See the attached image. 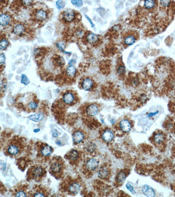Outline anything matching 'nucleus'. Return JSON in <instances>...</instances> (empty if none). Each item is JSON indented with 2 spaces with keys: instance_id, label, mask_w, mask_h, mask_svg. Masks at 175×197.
<instances>
[{
  "instance_id": "1",
  "label": "nucleus",
  "mask_w": 175,
  "mask_h": 197,
  "mask_svg": "<svg viewBox=\"0 0 175 197\" xmlns=\"http://www.w3.org/2000/svg\"><path fill=\"white\" fill-rule=\"evenodd\" d=\"M26 145L27 143L24 137L16 135L7 142L3 148V153L7 156L17 158L24 152Z\"/></svg>"
},
{
  "instance_id": "2",
  "label": "nucleus",
  "mask_w": 175,
  "mask_h": 197,
  "mask_svg": "<svg viewBox=\"0 0 175 197\" xmlns=\"http://www.w3.org/2000/svg\"><path fill=\"white\" fill-rule=\"evenodd\" d=\"M82 184L78 177L68 176L63 178L59 185V190L71 196H75L81 190Z\"/></svg>"
},
{
  "instance_id": "3",
  "label": "nucleus",
  "mask_w": 175,
  "mask_h": 197,
  "mask_svg": "<svg viewBox=\"0 0 175 197\" xmlns=\"http://www.w3.org/2000/svg\"><path fill=\"white\" fill-rule=\"evenodd\" d=\"M15 106L27 113L34 112L38 107L39 100L34 95H26L15 100Z\"/></svg>"
},
{
  "instance_id": "4",
  "label": "nucleus",
  "mask_w": 175,
  "mask_h": 197,
  "mask_svg": "<svg viewBox=\"0 0 175 197\" xmlns=\"http://www.w3.org/2000/svg\"><path fill=\"white\" fill-rule=\"evenodd\" d=\"M66 170V165L63 159L60 156H55L49 161V171L55 179H63Z\"/></svg>"
},
{
  "instance_id": "5",
  "label": "nucleus",
  "mask_w": 175,
  "mask_h": 197,
  "mask_svg": "<svg viewBox=\"0 0 175 197\" xmlns=\"http://www.w3.org/2000/svg\"><path fill=\"white\" fill-rule=\"evenodd\" d=\"M34 150L35 159L39 164H44L50 160V158L54 151L53 148L48 144L40 141L35 143Z\"/></svg>"
},
{
  "instance_id": "6",
  "label": "nucleus",
  "mask_w": 175,
  "mask_h": 197,
  "mask_svg": "<svg viewBox=\"0 0 175 197\" xmlns=\"http://www.w3.org/2000/svg\"><path fill=\"white\" fill-rule=\"evenodd\" d=\"M47 174L45 167L40 164H35L31 166L28 170L26 175V180L29 182H40L46 177Z\"/></svg>"
},
{
  "instance_id": "7",
  "label": "nucleus",
  "mask_w": 175,
  "mask_h": 197,
  "mask_svg": "<svg viewBox=\"0 0 175 197\" xmlns=\"http://www.w3.org/2000/svg\"><path fill=\"white\" fill-rule=\"evenodd\" d=\"M64 157L70 165L74 167H77L81 161L82 155L79 151L72 149L67 153Z\"/></svg>"
},
{
  "instance_id": "8",
  "label": "nucleus",
  "mask_w": 175,
  "mask_h": 197,
  "mask_svg": "<svg viewBox=\"0 0 175 197\" xmlns=\"http://www.w3.org/2000/svg\"><path fill=\"white\" fill-rule=\"evenodd\" d=\"M51 190L47 187L42 185H36L28 192L29 197H48Z\"/></svg>"
},
{
  "instance_id": "9",
  "label": "nucleus",
  "mask_w": 175,
  "mask_h": 197,
  "mask_svg": "<svg viewBox=\"0 0 175 197\" xmlns=\"http://www.w3.org/2000/svg\"><path fill=\"white\" fill-rule=\"evenodd\" d=\"M139 38L138 32L135 30H130L124 33L122 36V42L124 44L127 46H131Z\"/></svg>"
},
{
  "instance_id": "10",
  "label": "nucleus",
  "mask_w": 175,
  "mask_h": 197,
  "mask_svg": "<svg viewBox=\"0 0 175 197\" xmlns=\"http://www.w3.org/2000/svg\"><path fill=\"white\" fill-rule=\"evenodd\" d=\"M28 185L26 183H19L11 190L12 196L15 197L28 196Z\"/></svg>"
},
{
  "instance_id": "11",
  "label": "nucleus",
  "mask_w": 175,
  "mask_h": 197,
  "mask_svg": "<svg viewBox=\"0 0 175 197\" xmlns=\"http://www.w3.org/2000/svg\"><path fill=\"white\" fill-rule=\"evenodd\" d=\"M61 103L66 106H72L77 103L78 98L73 91H68L63 93L61 98Z\"/></svg>"
},
{
  "instance_id": "12",
  "label": "nucleus",
  "mask_w": 175,
  "mask_h": 197,
  "mask_svg": "<svg viewBox=\"0 0 175 197\" xmlns=\"http://www.w3.org/2000/svg\"><path fill=\"white\" fill-rule=\"evenodd\" d=\"M100 162L96 158H90L87 160L82 167V173L85 172H93L98 168Z\"/></svg>"
},
{
  "instance_id": "13",
  "label": "nucleus",
  "mask_w": 175,
  "mask_h": 197,
  "mask_svg": "<svg viewBox=\"0 0 175 197\" xmlns=\"http://www.w3.org/2000/svg\"><path fill=\"white\" fill-rule=\"evenodd\" d=\"M85 39L86 43L92 46H97L102 43V39H100L99 35L90 32L86 33Z\"/></svg>"
},
{
  "instance_id": "14",
  "label": "nucleus",
  "mask_w": 175,
  "mask_h": 197,
  "mask_svg": "<svg viewBox=\"0 0 175 197\" xmlns=\"http://www.w3.org/2000/svg\"><path fill=\"white\" fill-rule=\"evenodd\" d=\"M72 137L74 143L75 145L82 143L86 138L84 131L81 129H77L73 131Z\"/></svg>"
},
{
  "instance_id": "15",
  "label": "nucleus",
  "mask_w": 175,
  "mask_h": 197,
  "mask_svg": "<svg viewBox=\"0 0 175 197\" xmlns=\"http://www.w3.org/2000/svg\"><path fill=\"white\" fill-rule=\"evenodd\" d=\"M99 111V107L97 104L94 103L89 105L85 109V114L89 117L96 116Z\"/></svg>"
},
{
  "instance_id": "16",
  "label": "nucleus",
  "mask_w": 175,
  "mask_h": 197,
  "mask_svg": "<svg viewBox=\"0 0 175 197\" xmlns=\"http://www.w3.org/2000/svg\"><path fill=\"white\" fill-rule=\"evenodd\" d=\"M94 86V82L92 79L89 77L85 78L82 81V88L85 91H90Z\"/></svg>"
},
{
  "instance_id": "17",
  "label": "nucleus",
  "mask_w": 175,
  "mask_h": 197,
  "mask_svg": "<svg viewBox=\"0 0 175 197\" xmlns=\"http://www.w3.org/2000/svg\"><path fill=\"white\" fill-rule=\"evenodd\" d=\"M62 16L64 21L71 22L75 18V14L74 11L71 9H68L63 11Z\"/></svg>"
},
{
  "instance_id": "18",
  "label": "nucleus",
  "mask_w": 175,
  "mask_h": 197,
  "mask_svg": "<svg viewBox=\"0 0 175 197\" xmlns=\"http://www.w3.org/2000/svg\"><path fill=\"white\" fill-rule=\"evenodd\" d=\"M120 130L124 133H128L131 129V125L128 120L123 119L119 124Z\"/></svg>"
},
{
  "instance_id": "19",
  "label": "nucleus",
  "mask_w": 175,
  "mask_h": 197,
  "mask_svg": "<svg viewBox=\"0 0 175 197\" xmlns=\"http://www.w3.org/2000/svg\"><path fill=\"white\" fill-rule=\"evenodd\" d=\"M158 4L159 2L157 1H145L143 8L148 11H152L158 7Z\"/></svg>"
},
{
  "instance_id": "20",
  "label": "nucleus",
  "mask_w": 175,
  "mask_h": 197,
  "mask_svg": "<svg viewBox=\"0 0 175 197\" xmlns=\"http://www.w3.org/2000/svg\"><path fill=\"white\" fill-rule=\"evenodd\" d=\"M52 63L56 68H63L65 64V60L63 58L59 55H55L52 57Z\"/></svg>"
},
{
  "instance_id": "21",
  "label": "nucleus",
  "mask_w": 175,
  "mask_h": 197,
  "mask_svg": "<svg viewBox=\"0 0 175 197\" xmlns=\"http://www.w3.org/2000/svg\"><path fill=\"white\" fill-rule=\"evenodd\" d=\"M114 137L113 132L110 130H105L102 134V139L106 142H111L113 140Z\"/></svg>"
},
{
  "instance_id": "22",
  "label": "nucleus",
  "mask_w": 175,
  "mask_h": 197,
  "mask_svg": "<svg viewBox=\"0 0 175 197\" xmlns=\"http://www.w3.org/2000/svg\"><path fill=\"white\" fill-rule=\"evenodd\" d=\"M143 194L147 197H153L155 196V191L153 188L148 185H144L142 188Z\"/></svg>"
},
{
  "instance_id": "23",
  "label": "nucleus",
  "mask_w": 175,
  "mask_h": 197,
  "mask_svg": "<svg viewBox=\"0 0 175 197\" xmlns=\"http://www.w3.org/2000/svg\"><path fill=\"white\" fill-rule=\"evenodd\" d=\"M109 171L108 168L106 167H100L98 170V175L101 179H106L109 176Z\"/></svg>"
},
{
  "instance_id": "24",
  "label": "nucleus",
  "mask_w": 175,
  "mask_h": 197,
  "mask_svg": "<svg viewBox=\"0 0 175 197\" xmlns=\"http://www.w3.org/2000/svg\"><path fill=\"white\" fill-rule=\"evenodd\" d=\"M35 18L39 21H43L45 20L48 17L47 12L43 9H40L35 13Z\"/></svg>"
},
{
  "instance_id": "25",
  "label": "nucleus",
  "mask_w": 175,
  "mask_h": 197,
  "mask_svg": "<svg viewBox=\"0 0 175 197\" xmlns=\"http://www.w3.org/2000/svg\"><path fill=\"white\" fill-rule=\"evenodd\" d=\"M44 114L41 112H40L34 114L29 116L28 117V118L31 121H33L36 122H41L44 118Z\"/></svg>"
},
{
  "instance_id": "26",
  "label": "nucleus",
  "mask_w": 175,
  "mask_h": 197,
  "mask_svg": "<svg viewBox=\"0 0 175 197\" xmlns=\"http://www.w3.org/2000/svg\"><path fill=\"white\" fill-rule=\"evenodd\" d=\"M77 74V70L75 67L70 65L67 67L65 71V74L68 77L72 78L75 76Z\"/></svg>"
},
{
  "instance_id": "27",
  "label": "nucleus",
  "mask_w": 175,
  "mask_h": 197,
  "mask_svg": "<svg viewBox=\"0 0 175 197\" xmlns=\"http://www.w3.org/2000/svg\"><path fill=\"white\" fill-rule=\"evenodd\" d=\"M25 32V28L24 25L21 24H18L15 25L13 29V32L17 36H21Z\"/></svg>"
},
{
  "instance_id": "28",
  "label": "nucleus",
  "mask_w": 175,
  "mask_h": 197,
  "mask_svg": "<svg viewBox=\"0 0 175 197\" xmlns=\"http://www.w3.org/2000/svg\"><path fill=\"white\" fill-rule=\"evenodd\" d=\"M10 21V17L6 14H2L0 16V25L2 26H6L9 24Z\"/></svg>"
},
{
  "instance_id": "29",
  "label": "nucleus",
  "mask_w": 175,
  "mask_h": 197,
  "mask_svg": "<svg viewBox=\"0 0 175 197\" xmlns=\"http://www.w3.org/2000/svg\"><path fill=\"white\" fill-rule=\"evenodd\" d=\"M86 152L89 154H92L96 151L97 145L93 142H89L86 145L85 148Z\"/></svg>"
},
{
  "instance_id": "30",
  "label": "nucleus",
  "mask_w": 175,
  "mask_h": 197,
  "mask_svg": "<svg viewBox=\"0 0 175 197\" xmlns=\"http://www.w3.org/2000/svg\"><path fill=\"white\" fill-rule=\"evenodd\" d=\"M127 178V174L124 171H121L118 173L116 176V180L119 183H122L124 182Z\"/></svg>"
},
{
  "instance_id": "31",
  "label": "nucleus",
  "mask_w": 175,
  "mask_h": 197,
  "mask_svg": "<svg viewBox=\"0 0 175 197\" xmlns=\"http://www.w3.org/2000/svg\"><path fill=\"white\" fill-rule=\"evenodd\" d=\"M154 139L155 143L160 144L163 142L165 140V137L162 133H158L154 135Z\"/></svg>"
},
{
  "instance_id": "32",
  "label": "nucleus",
  "mask_w": 175,
  "mask_h": 197,
  "mask_svg": "<svg viewBox=\"0 0 175 197\" xmlns=\"http://www.w3.org/2000/svg\"><path fill=\"white\" fill-rule=\"evenodd\" d=\"M9 44V42L6 39H2L0 42V48L1 50H4L7 48Z\"/></svg>"
},
{
  "instance_id": "33",
  "label": "nucleus",
  "mask_w": 175,
  "mask_h": 197,
  "mask_svg": "<svg viewBox=\"0 0 175 197\" xmlns=\"http://www.w3.org/2000/svg\"><path fill=\"white\" fill-rule=\"evenodd\" d=\"M21 83L25 85H28L30 83V81L25 75H21Z\"/></svg>"
},
{
  "instance_id": "34",
  "label": "nucleus",
  "mask_w": 175,
  "mask_h": 197,
  "mask_svg": "<svg viewBox=\"0 0 175 197\" xmlns=\"http://www.w3.org/2000/svg\"><path fill=\"white\" fill-rule=\"evenodd\" d=\"M57 48L60 50V51L64 52V49L65 48V44L63 41L58 42L56 44Z\"/></svg>"
},
{
  "instance_id": "35",
  "label": "nucleus",
  "mask_w": 175,
  "mask_h": 197,
  "mask_svg": "<svg viewBox=\"0 0 175 197\" xmlns=\"http://www.w3.org/2000/svg\"><path fill=\"white\" fill-rule=\"evenodd\" d=\"M65 6V2L62 1H58L56 2V6L58 9H63Z\"/></svg>"
},
{
  "instance_id": "36",
  "label": "nucleus",
  "mask_w": 175,
  "mask_h": 197,
  "mask_svg": "<svg viewBox=\"0 0 175 197\" xmlns=\"http://www.w3.org/2000/svg\"><path fill=\"white\" fill-rule=\"evenodd\" d=\"M126 187L131 193H132L133 194H134L135 193V191L134 190V187H133L131 185V184H130V183H127Z\"/></svg>"
},
{
  "instance_id": "37",
  "label": "nucleus",
  "mask_w": 175,
  "mask_h": 197,
  "mask_svg": "<svg viewBox=\"0 0 175 197\" xmlns=\"http://www.w3.org/2000/svg\"><path fill=\"white\" fill-rule=\"evenodd\" d=\"M6 62V56L3 53H2L0 55V64L1 66L4 65Z\"/></svg>"
},
{
  "instance_id": "38",
  "label": "nucleus",
  "mask_w": 175,
  "mask_h": 197,
  "mask_svg": "<svg viewBox=\"0 0 175 197\" xmlns=\"http://www.w3.org/2000/svg\"><path fill=\"white\" fill-rule=\"evenodd\" d=\"M71 3L73 5H75L77 7H80L82 6L83 2L82 1H71Z\"/></svg>"
},
{
  "instance_id": "39",
  "label": "nucleus",
  "mask_w": 175,
  "mask_h": 197,
  "mask_svg": "<svg viewBox=\"0 0 175 197\" xmlns=\"http://www.w3.org/2000/svg\"><path fill=\"white\" fill-rule=\"evenodd\" d=\"M125 71V67L124 66L120 65L117 68V72L118 74L120 75L124 73Z\"/></svg>"
},
{
  "instance_id": "40",
  "label": "nucleus",
  "mask_w": 175,
  "mask_h": 197,
  "mask_svg": "<svg viewBox=\"0 0 175 197\" xmlns=\"http://www.w3.org/2000/svg\"><path fill=\"white\" fill-rule=\"evenodd\" d=\"M158 111H157L156 112H155L150 113L148 114V118H151V117L154 116V115L157 114H158Z\"/></svg>"
},
{
  "instance_id": "41",
  "label": "nucleus",
  "mask_w": 175,
  "mask_h": 197,
  "mask_svg": "<svg viewBox=\"0 0 175 197\" xmlns=\"http://www.w3.org/2000/svg\"><path fill=\"white\" fill-rule=\"evenodd\" d=\"M32 1H22V2L23 3V4L25 5H27V6H29L32 3Z\"/></svg>"
},
{
  "instance_id": "42",
  "label": "nucleus",
  "mask_w": 175,
  "mask_h": 197,
  "mask_svg": "<svg viewBox=\"0 0 175 197\" xmlns=\"http://www.w3.org/2000/svg\"><path fill=\"white\" fill-rule=\"evenodd\" d=\"M86 16V18H87V19H88V21H89V22H90V23L91 25V26H92V27H93L94 26V25L93 23V22H92V20H91L90 18H89V16H88L87 15H85Z\"/></svg>"
},
{
  "instance_id": "43",
  "label": "nucleus",
  "mask_w": 175,
  "mask_h": 197,
  "mask_svg": "<svg viewBox=\"0 0 175 197\" xmlns=\"http://www.w3.org/2000/svg\"><path fill=\"white\" fill-rule=\"evenodd\" d=\"M53 136L55 137H58V134L57 130H54V131H53Z\"/></svg>"
},
{
  "instance_id": "44",
  "label": "nucleus",
  "mask_w": 175,
  "mask_h": 197,
  "mask_svg": "<svg viewBox=\"0 0 175 197\" xmlns=\"http://www.w3.org/2000/svg\"><path fill=\"white\" fill-rule=\"evenodd\" d=\"M75 62L76 61L75 60H70V61H69V63H68V64H69V65H71V64H73L75 63Z\"/></svg>"
},
{
  "instance_id": "45",
  "label": "nucleus",
  "mask_w": 175,
  "mask_h": 197,
  "mask_svg": "<svg viewBox=\"0 0 175 197\" xmlns=\"http://www.w3.org/2000/svg\"><path fill=\"white\" fill-rule=\"evenodd\" d=\"M40 131V129H35V130H34V132H35V133H37V132H39V131Z\"/></svg>"
}]
</instances>
